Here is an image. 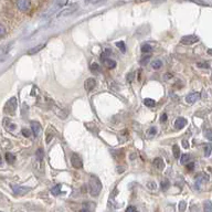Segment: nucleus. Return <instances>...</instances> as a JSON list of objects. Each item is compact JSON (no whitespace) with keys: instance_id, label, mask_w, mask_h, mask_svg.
<instances>
[{"instance_id":"obj_1","label":"nucleus","mask_w":212,"mask_h":212,"mask_svg":"<svg viewBox=\"0 0 212 212\" xmlns=\"http://www.w3.org/2000/svg\"><path fill=\"white\" fill-rule=\"evenodd\" d=\"M88 187H90V193H91V196H93V197H97V196L99 194V192H101V190H102L101 180H99L96 176L92 174V176L90 177Z\"/></svg>"},{"instance_id":"obj_2","label":"nucleus","mask_w":212,"mask_h":212,"mask_svg":"<svg viewBox=\"0 0 212 212\" xmlns=\"http://www.w3.org/2000/svg\"><path fill=\"white\" fill-rule=\"evenodd\" d=\"M18 107V102L15 97H11L9 101L7 102L5 106V112L8 114H10V115H13L15 113V109Z\"/></svg>"},{"instance_id":"obj_3","label":"nucleus","mask_w":212,"mask_h":212,"mask_svg":"<svg viewBox=\"0 0 212 212\" xmlns=\"http://www.w3.org/2000/svg\"><path fill=\"white\" fill-rule=\"evenodd\" d=\"M77 5L76 3H73V5L68 6V7L64 8V9H62V10L60 11V12L58 13V18H61V17H68V15H71L72 13H74L76 10H77Z\"/></svg>"},{"instance_id":"obj_4","label":"nucleus","mask_w":212,"mask_h":212,"mask_svg":"<svg viewBox=\"0 0 212 212\" xmlns=\"http://www.w3.org/2000/svg\"><path fill=\"white\" fill-rule=\"evenodd\" d=\"M71 165L75 168V169H81L83 167V162H82V158L80 157V155L73 152L71 154Z\"/></svg>"},{"instance_id":"obj_5","label":"nucleus","mask_w":212,"mask_h":212,"mask_svg":"<svg viewBox=\"0 0 212 212\" xmlns=\"http://www.w3.org/2000/svg\"><path fill=\"white\" fill-rule=\"evenodd\" d=\"M17 8L22 12H27L31 9V1L30 0H17Z\"/></svg>"},{"instance_id":"obj_6","label":"nucleus","mask_w":212,"mask_h":212,"mask_svg":"<svg viewBox=\"0 0 212 212\" xmlns=\"http://www.w3.org/2000/svg\"><path fill=\"white\" fill-rule=\"evenodd\" d=\"M199 41V37L194 34H189V35H184L181 38V43L182 44H186V46H191L193 43H197Z\"/></svg>"},{"instance_id":"obj_7","label":"nucleus","mask_w":212,"mask_h":212,"mask_svg":"<svg viewBox=\"0 0 212 212\" xmlns=\"http://www.w3.org/2000/svg\"><path fill=\"white\" fill-rule=\"evenodd\" d=\"M31 130H32L34 137H39L42 133V127H41L39 121H32L31 123Z\"/></svg>"},{"instance_id":"obj_8","label":"nucleus","mask_w":212,"mask_h":212,"mask_svg":"<svg viewBox=\"0 0 212 212\" xmlns=\"http://www.w3.org/2000/svg\"><path fill=\"white\" fill-rule=\"evenodd\" d=\"M13 193L15 196H24L25 193H28L30 191V188L28 187H20V186H13L12 187Z\"/></svg>"},{"instance_id":"obj_9","label":"nucleus","mask_w":212,"mask_h":212,"mask_svg":"<svg viewBox=\"0 0 212 212\" xmlns=\"http://www.w3.org/2000/svg\"><path fill=\"white\" fill-rule=\"evenodd\" d=\"M208 180H209V178H208V176H205V174H199V176L196 178V184H194V187H196V189L199 190L200 187H201V184H203L205 182H207Z\"/></svg>"},{"instance_id":"obj_10","label":"nucleus","mask_w":212,"mask_h":212,"mask_svg":"<svg viewBox=\"0 0 212 212\" xmlns=\"http://www.w3.org/2000/svg\"><path fill=\"white\" fill-rule=\"evenodd\" d=\"M200 99V94L198 92H194V93H190L186 96V102L188 104H194L196 102H198Z\"/></svg>"},{"instance_id":"obj_11","label":"nucleus","mask_w":212,"mask_h":212,"mask_svg":"<svg viewBox=\"0 0 212 212\" xmlns=\"http://www.w3.org/2000/svg\"><path fill=\"white\" fill-rule=\"evenodd\" d=\"M96 86V81H95V78H87L85 82H84V88H85L86 91L87 92H91L92 90H93L94 87Z\"/></svg>"},{"instance_id":"obj_12","label":"nucleus","mask_w":212,"mask_h":212,"mask_svg":"<svg viewBox=\"0 0 212 212\" xmlns=\"http://www.w3.org/2000/svg\"><path fill=\"white\" fill-rule=\"evenodd\" d=\"M55 134H56V131H55V129L53 128L52 126H49V128L46 129V144H49L51 140L53 139V137L55 136Z\"/></svg>"},{"instance_id":"obj_13","label":"nucleus","mask_w":212,"mask_h":212,"mask_svg":"<svg viewBox=\"0 0 212 212\" xmlns=\"http://www.w3.org/2000/svg\"><path fill=\"white\" fill-rule=\"evenodd\" d=\"M186 125H187V119L183 118V117H178V118L176 119V121H174V127H176L178 130H179V129H182Z\"/></svg>"},{"instance_id":"obj_14","label":"nucleus","mask_w":212,"mask_h":212,"mask_svg":"<svg viewBox=\"0 0 212 212\" xmlns=\"http://www.w3.org/2000/svg\"><path fill=\"white\" fill-rule=\"evenodd\" d=\"M154 166H155V168L156 169H158V170H162L165 168V162H164V159L162 158H160V157H158V158H156L154 160Z\"/></svg>"},{"instance_id":"obj_15","label":"nucleus","mask_w":212,"mask_h":212,"mask_svg":"<svg viewBox=\"0 0 212 212\" xmlns=\"http://www.w3.org/2000/svg\"><path fill=\"white\" fill-rule=\"evenodd\" d=\"M52 108L54 109L55 114L58 115L59 117H60V118H65V117L68 116V113H66V111H64V109H62V108H59L58 106L53 105V106H52Z\"/></svg>"},{"instance_id":"obj_16","label":"nucleus","mask_w":212,"mask_h":212,"mask_svg":"<svg viewBox=\"0 0 212 212\" xmlns=\"http://www.w3.org/2000/svg\"><path fill=\"white\" fill-rule=\"evenodd\" d=\"M94 211V203L91 202H85L83 203V207L80 210V212H93Z\"/></svg>"},{"instance_id":"obj_17","label":"nucleus","mask_w":212,"mask_h":212,"mask_svg":"<svg viewBox=\"0 0 212 212\" xmlns=\"http://www.w3.org/2000/svg\"><path fill=\"white\" fill-rule=\"evenodd\" d=\"M44 46H46V44H44V43H42V44H39V46H34V48L30 49V50L28 51V54H29V55H33V54H35V53L40 52V51L42 50Z\"/></svg>"},{"instance_id":"obj_18","label":"nucleus","mask_w":212,"mask_h":212,"mask_svg":"<svg viewBox=\"0 0 212 212\" xmlns=\"http://www.w3.org/2000/svg\"><path fill=\"white\" fill-rule=\"evenodd\" d=\"M103 61H104V64H105L108 68H114L116 66V62L114 60H111V59H104Z\"/></svg>"},{"instance_id":"obj_19","label":"nucleus","mask_w":212,"mask_h":212,"mask_svg":"<svg viewBox=\"0 0 212 212\" xmlns=\"http://www.w3.org/2000/svg\"><path fill=\"white\" fill-rule=\"evenodd\" d=\"M150 65H152V68H154V70H159V68L162 66V62L160 60H155L150 63Z\"/></svg>"},{"instance_id":"obj_20","label":"nucleus","mask_w":212,"mask_h":212,"mask_svg":"<svg viewBox=\"0 0 212 212\" xmlns=\"http://www.w3.org/2000/svg\"><path fill=\"white\" fill-rule=\"evenodd\" d=\"M203 212H212V202L207 200L203 205Z\"/></svg>"},{"instance_id":"obj_21","label":"nucleus","mask_w":212,"mask_h":212,"mask_svg":"<svg viewBox=\"0 0 212 212\" xmlns=\"http://www.w3.org/2000/svg\"><path fill=\"white\" fill-rule=\"evenodd\" d=\"M6 160H7L8 164H11V165H12L13 162L15 161V155H12L11 152H7V154H6Z\"/></svg>"},{"instance_id":"obj_22","label":"nucleus","mask_w":212,"mask_h":212,"mask_svg":"<svg viewBox=\"0 0 212 212\" xmlns=\"http://www.w3.org/2000/svg\"><path fill=\"white\" fill-rule=\"evenodd\" d=\"M3 125H5L6 128L9 129V130H15V124H12L10 121H9V124H8L7 118L3 119Z\"/></svg>"},{"instance_id":"obj_23","label":"nucleus","mask_w":212,"mask_h":212,"mask_svg":"<svg viewBox=\"0 0 212 212\" xmlns=\"http://www.w3.org/2000/svg\"><path fill=\"white\" fill-rule=\"evenodd\" d=\"M35 157H37V159H38L39 161H42L43 157H44V152H43L42 148H39L37 152H35Z\"/></svg>"},{"instance_id":"obj_24","label":"nucleus","mask_w":212,"mask_h":212,"mask_svg":"<svg viewBox=\"0 0 212 212\" xmlns=\"http://www.w3.org/2000/svg\"><path fill=\"white\" fill-rule=\"evenodd\" d=\"M51 193H52L53 196H59V194L61 193V186H60V184H56V186H54V187L51 189Z\"/></svg>"},{"instance_id":"obj_25","label":"nucleus","mask_w":212,"mask_h":212,"mask_svg":"<svg viewBox=\"0 0 212 212\" xmlns=\"http://www.w3.org/2000/svg\"><path fill=\"white\" fill-rule=\"evenodd\" d=\"M172 152H174V158H179L180 156V148L178 145H174L172 146Z\"/></svg>"},{"instance_id":"obj_26","label":"nucleus","mask_w":212,"mask_h":212,"mask_svg":"<svg viewBox=\"0 0 212 212\" xmlns=\"http://www.w3.org/2000/svg\"><path fill=\"white\" fill-rule=\"evenodd\" d=\"M203 149H205V156L209 157L212 152V146L210 144H205V146H203Z\"/></svg>"},{"instance_id":"obj_27","label":"nucleus","mask_w":212,"mask_h":212,"mask_svg":"<svg viewBox=\"0 0 212 212\" xmlns=\"http://www.w3.org/2000/svg\"><path fill=\"white\" fill-rule=\"evenodd\" d=\"M144 104L146 106H148V107H154V106L156 105V102H155L154 99H144Z\"/></svg>"},{"instance_id":"obj_28","label":"nucleus","mask_w":212,"mask_h":212,"mask_svg":"<svg viewBox=\"0 0 212 212\" xmlns=\"http://www.w3.org/2000/svg\"><path fill=\"white\" fill-rule=\"evenodd\" d=\"M116 46L119 49V50L121 51L123 53L126 52V46H125V43L123 42V41H118V42H116Z\"/></svg>"},{"instance_id":"obj_29","label":"nucleus","mask_w":212,"mask_h":212,"mask_svg":"<svg viewBox=\"0 0 212 212\" xmlns=\"http://www.w3.org/2000/svg\"><path fill=\"white\" fill-rule=\"evenodd\" d=\"M189 160H190V155H188V154H184L180 157V162H181V164H187Z\"/></svg>"},{"instance_id":"obj_30","label":"nucleus","mask_w":212,"mask_h":212,"mask_svg":"<svg viewBox=\"0 0 212 212\" xmlns=\"http://www.w3.org/2000/svg\"><path fill=\"white\" fill-rule=\"evenodd\" d=\"M91 71L93 72V73H97V72L101 71V68H99V65L97 63H92L91 64Z\"/></svg>"},{"instance_id":"obj_31","label":"nucleus","mask_w":212,"mask_h":212,"mask_svg":"<svg viewBox=\"0 0 212 212\" xmlns=\"http://www.w3.org/2000/svg\"><path fill=\"white\" fill-rule=\"evenodd\" d=\"M156 133H157L156 127H150V128L147 130V136H148V137H152V136H155V135H156Z\"/></svg>"},{"instance_id":"obj_32","label":"nucleus","mask_w":212,"mask_h":212,"mask_svg":"<svg viewBox=\"0 0 212 212\" xmlns=\"http://www.w3.org/2000/svg\"><path fill=\"white\" fill-rule=\"evenodd\" d=\"M152 51V46H149V44H143L141 46V52L143 53H148V52H150Z\"/></svg>"},{"instance_id":"obj_33","label":"nucleus","mask_w":212,"mask_h":212,"mask_svg":"<svg viewBox=\"0 0 212 212\" xmlns=\"http://www.w3.org/2000/svg\"><path fill=\"white\" fill-rule=\"evenodd\" d=\"M149 60H150V55L143 56V58H141V60H140V64H141V65H146V64L149 62Z\"/></svg>"},{"instance_id":"obj_34","label":"nucleus","mask_w":212,"mask_h":212,"mask_svg":"<svg viewBox=\"0 0 212 212\" xmlns=\"http://www.w3.org/2000/svg\"><path fill=\"white\" fill-rule=\"evenodd\" d=\"M197 66L199 68H210L209 63H207V62H198Z\"/></svg>"},{"instance_id":"obj_35","label":"nucleus","mask_w":212,"mask_h":212,"mask_svg":"<svg viewBox=\"0 0 212 212\" xmlns=\"http://www.w3.org/2000/svg\"><path fill=\"white\" fill-rule=\"evenodd\" d=\"M205 136L208 140L212 141V129H207V130L205 131Z\"/></svg>"},{"instance_id":"obj_36","label":"nucleus","mask_w":212,"mask_h":212,"mask_svg":"<svg viewBox=\"0 0 212 212\" xmlns=\"http://www.w3.org/2000/svg\"><path fill=\"white\" fill-rule=\"evenodd\" d=\"M160 186H161V189L162 190H167L168 188H169V181H168V180H164V181L161 182V184H160Z\"/></svg>"},{"instance_id":"obj_37","label":"nucleus","mask_w":212,"mask_h":212,"mask_svg":"<svg viewBox=\"0 0 212 212\" xmlns=\"http://www.w3.org/2000/svg\"><path fill=\"white\" fill-rule=\"evenodd\" d=\"M186 207H187V203H186V201H180V203H179V211L180 212H183L184 210H186Z\"/></svg>"},{"instance_id":"obj_38","label":"nucleus","mask_w":212,"mask_h":212,"mask_svg":"<svg viewBox=\"0 0 212 212\" xmlns=\"http://www.w3.org/2000/svg\"><path fill=\"white\" fill-rule=\"evenodd\" d=\"M6 33H7V30H6L5 25L0 24V38H2V37H5Z\"/></svg>"},{"instance_id":"obj_39","label":"nucleus","mask_w":212,"mask_h":212,"mask_svg":"<svg viewBox=\"0 0 212 212\" xmlns=\"http://www.w3.org/2000/svg\"><path fill=\"white\" fill-rule=\"evenodd\" d=\"M22 135H23L24 137H30L31 131L29 130V129H27V128H23V129H22Z\"/></svg>"},{"instance_id":"obj_40","label":"nucleus","mask_w":212,"mask_h":212,"mask_svg":"<svg viewBox=\"0 0 212 212\" xmlns=\"http://www.w3.org/2000/svg\"><path fill=\"white\" fill-rule=\"evenodd\" d=\"M147 187H148L149 189H156V184H155L154 181L148 182V183H147Z\"/></svg>"},{"instance_id":"obj_41","label":"nucleus","mask_w":212,"mask_h":212,"mask_svg":"<svg viewBox=\"0 0 212 212\" xmlns=\"http://www.w3.org/2000/svg\"><path fill=\"white\" fill-rule=\"evenodd\" d=\"M190 1H192V2H196V3H199V5H202V6H208L205 2H203V1H201V0H190Z\"/></svg>"},{"instance_id":"obj_42","label":"nucleus","mask_w":212,"mask_h":212,"mask_svg":"<svg viewBox=\"0 0 212 212\" xmlns=\"http://www.w3.org/2000/svg\"><path fill=\"white\" fill-rule=\"evenodd\" d=\"M187 169L188 170H193L194 169V164H193V162H191V164L187 165Z\"/></svg>"},{"instance_id":"obj_43","label":"nucleus","mask_w":212,"mask_h":212,"mask_svg":"<svg viewBox=\"0 0 212 212\" xmlns=\"http://www.w3.org/2000/svg\"><path fill=\"white\" fill-rule=\"evenodd\" d=\"M166 121H167V115L166 114H162L161 117H160V121H161V123H165Z\"/></svg>"},{"instance_id":"obj_44","label":"nucleus","mask_w":212,"mask_h":212,"mask_svg":"<svg viewBox=\"0 0 212 212\" xmlns=\"http://www.w3.org/2000/svg\"><path fill=\"white\" fill-rule=\"evenodd\" d=\"M126 212H137V211H136V209H135L134 207H128L126 209Z\"/></svg>"},{"instance_id":"obj_45","label":"nucleus","mask_w":212,"mask_h":212,"mask_svg":"<svg viewBox=\"0 0 212 212\" xmlns=\"http://www.w3.org/2000/svg\"><path fill=\"white\" fill-rule=\"evenodd\" d=\"M85 1L87 3H96V2H99V1H101V0H85Z\"/></svg>"},{"instance_id":"obj_46","label":"nucleus","mask_w":212,"mask_h":212,"mask_svg":"<svg viewBox=\"0 0 212 212\" xmlns=\"http://www.w3.org/2000/svg\"><path fill=\"white\" fill-rule=\"evenodd\" d=\"M182 145H183L184 148H189V144H188L187 140H182Z\"/></svg>"},{"instance_id":"obj_47","label":"nucleus","mask_w":212,"mask_h":212,"mask_svg":"<svg viewBox=\"0 0 212 212\" xmlns=\"http://www.w3.org/2000/svg\"><path fill=\"white\" fill-rule=\"evenodd\" d=\"M171 77H172V74H170V73L165 74V78H166V80H169V78H171Z\"/></svg>"},{"instance_id":"obj_48","label":"nucleus","mask_w":212,"mask_h":212,"mask_svg":"<svg viewBox=\"0 0 212 212\" xmlns=\"http://www.w3.org/2000/svg\"><path fill=\"white\" fill-rule=\"evenodd\" d=\"M109 54H112L111 50H109V49H106L105 52H104V55H109Z\"/></svg>"},{"instance_id":"obj_49","label":"nucleus","mask_w":212,"mask_h":212,"mask_svg":"<svg viewBox=\"0 0 212 212\" xmlns=\"http://www.w3.org/2000/svg\"><path fill=\"white\" fill-rule=\"evenodd\" d=\"M208 53H209L210 55H212V49H209V50H208Z\"/></svg>"},{"instance_id":"obj_50","label":"nucleus","mask_w":212,"mask_h":212,"mask_svg":"<svg viewBox=\"0 0 212 212\" xmlns=\"http://www.w3.org/2000/svg\"><path fill=\"white\" fill-rule=\"evenodd\" d=\"M2 165V158H1V156H0V166Z\"/></svg>"}]
</instances>
